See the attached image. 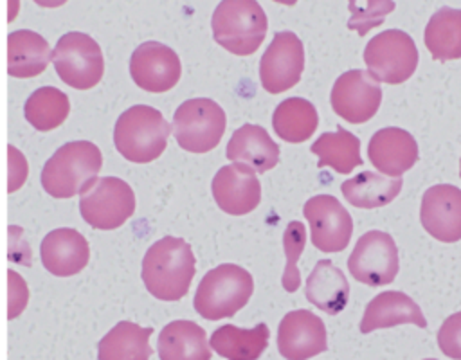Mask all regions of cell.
Here are the masks:
<instances>
[{
	"mask_svg": "<svg viewBox=\"0 0 461 360\" xmlns=\"http://www.w3.org/2000/svg\"><path fill=\"white\" fill-rule=\"evenodd\" d=\"M196 272L191 245L175 236L155 241L142 259V281L146 290L160 301H178L187 295Z\"/></svg>",
	"mask_w": 461,
	"mask_h": 360,
	"instance_id": "cell-1",
	"label": "cell"
},
{
	"mask_svg": "<svg viewBox=\"0 0 461 360\" xmlns=\"http://www.w3.org/2000/svg\"><path fill=\"white\" fill-rule=\"evenodd\" d=\"M101 149L90 140H72L54 151L41 171V187L54 198L83 193L101 171Z\"/></svg>",
	"mask_w": 461,
	"mask_h": 360,
	"instance_id": "cell-2",
	"label": "cell"
},
{
	"mask_svg": "<svg viewBox=\"0 0 461 360\" xmlns=\"http://www.w3.org/2000/svg\"><path fill=\"white\" fill-rule=\"evenodd\" d=\"M169 133L171 126L157 108L135 104L119 115L113 144L126 160L148 164L164 153Z\"/></svg>",
	"mask_w": 461,
	"mask_h": 360,
	"instance_id": "cell-3",
	"label": "cell"
},
{
	"mask_svg": "<svg viewBox=\"0 0 461 360\" xmlns=\"http://www.w3.org/2000/svg\"><path fill=\"white\" fill-rule=\"evenodd\" d=\"M212 38L236 56L254 54L268 31V20L256 0H223L211 20Z\"/></svg>",
	"mask_w": 461,
	"mask_h": 360,
	"instance_id": "cell-4",
	"label": "cell"
},
{
	"mask_svg": "<svg viewBox=\"0 0 461 360\" xmlns=\"http://www.w3.org/2000/svg\"><path fill=\"white\" fill-rule=\"evenodd\" d=\"M252 292V275L234 263H223L202 277L193 306L200 317L220 320L236 315L249 302Z\"/></svg>",
	"mask_w": 461,
	"mask_h": 360,
	"instance_id": "cell-5",
	"label": "cell"
},
{
	"mask_svg": "<svg viewBox=\"0 0 461 360\" xmlns=\"http://www.w3.org/2000/svg\"><path fill=\"white\" fill-rule=\"evenodd\" d=\"M225 126V112L216 101L194 97L176 108L171 130L182 149L189 153H207L220 144Z\"/></svg>",
	"mask_w": 461,
	"mask_h": 360,
	"instance_id": "cell-6",
	"label": "cell"
},
{
	"mask_svg": "<svg viewBox=\"0 0 461 360\" xmlns=\"http://www.w3.org/2000/svg\"><path fill=\"white\" fill-rule=\"evenodd\" d=\"M364 63L376 83L400 85L416 72L418 49L407 32L400 29L382 31L367 41Z\"/></svg>",
	"mask_w": 461,
	"mask_h": 360,
	"instance_id": "cell-7",
	"label": "cell"
},
{
	"mask_svg": "<svg viewBox=\"0 0 461 360\" xmlns=\"http://www.w3.org/2000/svg\"><path fill=\"white\" fill-rule=\"evenodd\" d=\"M50 61L63 83L76 90L94 88L104 72V59L99 43L85 32L63 34L52 54Z\"/></svg>",
	"mask_w": 461,
	"mask_h": 360,
	"instance_id": "cell-8",
	"label": "cell"
},
{
	"mask_svg": "<svg viewBox=\"0 0 461 360\" xmlns=\"http://www.w3.org/2000/svg\"><path fill=\"white\" fill-rule=\"evenodd\" d=\"M79 212L92 229L113 230L135 212L133 189L117 176L95 178L81 193Z\"/></svg>",
	"mask_w": 461,
	"mask_h": 360,
	"instance_id": "cell-9",
	"label": "cell"
},
{
	"mask_svg": "<svg viewBox=\"0 0 461 360\" xmlns=\"http://www.w3.org/2000/svg\"><path fill=\"white\" fill-rule=\"evenodd\" d=\"M351 275L367 286L391 284L400 270L398 248L391 234L367 230L362 234L348 257Z\"/></svg>",
	"mask_w": 461,
	"mask_h": 360,
	"instance_id": "cell-10",
	"label": "cell"
},
{
	"mask_svg": "<svg viewBox=\"0 0 461 360\" xmlns=\"http://www.w3.org/2000/svg\"><path fill=\"white\" fill-rule=\"evenodd\" d=\"M304 70V47L292 31L276 32L259 61V79L268 94L295 86Z\"/></svg>",
	"mask_w": 461,
	"mask_h": 360,
	"instance_id": "cell-11",
	"label": "cell"
},
{
	"mask_svg": "<svg viewBox=\"0 0 461 360\" xmlns=\"http://www.w3.org/2000/svg\"><path fill=\"white\" fill-rule=\"evenodd\" d=\"M303 214L310 223L312 243L322 252H342L351 239L353 220L331 194H317L304 202Z\"/></svg>",
	"mask_w": 461,
	"mask_h": 360,
	"instance_id": "cell-12",
	"label": "cell"
},
{
	"mask_svg": "<svg viewBox=\"0 0 461 360\" xmlns=\"http://www.w3.org/2000/svg\"><path fill=\"white\" fill-rule=\"evenodd\" d=\"M330 101L339 117L351 124H362L378 112L382 88L366 70L353 68L333 83Z\"/></svg>",
	"mask_w": 461,
	"mask_h": 360,
	"instance_id": "cell-13",
	"label": "cell"
},
{
	"mask_svg": "<svg viewBox=\"0 0 461 360\" xmlns=\"http://www.w3.org/2000/svg\"><path fill=\"white\" fill-rule=\"evenodd\" d=\"M130 76L139 88L162 94L180 81L182 63L171 47L158 41H144L130 58Z\"/></svg>",
	"mask_w": 461,
	"mask_h": 360,
	"instance_id": "cell-14",
	"label": "cell"
},
{
	"mask_svg": "<svg viewBox=\"0 0 461 360\" xmlns=\"http://www.w3.org/2000/svg\"><path fill=\"white\" fill-rule=\"evenodd\" d=\"M328 349L326 326L310 310L288 311L277 328V351L286 360H308Z\"/></svg>",
	"mask_w": 461,
	"mask_h": 360,
	"instance_id": "cell-15",
	"label": "cell"
},
{
	"mask_svg": "<svg viewBox=\"0 0 461 360\" xmlns=\"http://www.w3.org/2000/svg\"><path fill=\"white\" fill-rule=\"evenodd\" d=\"M211 191L216 205L230 216L249 214L261 202L259 178L252 167L238 162L218 169Z\"/></svg>",
	"mask_w": 461,
	"mask_h": 360,
	"instance_id": "cell-16",
	"label": "cell"
},
{
	"mask_svg": "<svg viewBox=\"0 0 461 360\" xmlns=\"http://www.w3.org/2000/svg\"><path fill=\"white\" fill-rule=\"evenodd\" d=\"M423 229L443 243L461 239V189L452 184H438L425 191L420 207Z\"/></svg>",
	"mask_w": 461,
	"mask_h": 360,
	"instance_id": "cell-17",
	"label": "cell"
},
{
	"mask_svg": "<svg viewBox=\"0 0 461 360\" xmlns=\"http://www.w3.org/2000/svg\"><path fill=\"white\" fill-rule=\"evenodd\" d=\"M41 265L56 277L79 274L90 259L88 241L76 229L61 227L50 230L40 245Z\"/></svg>",
	"mask_w": 461,
	"mask_h": 360,
	"instance_id": "cell-18",
	"label": "cell"
},
{
	"mask_svg": "<svg viewBox=\"0 0 461 360\" xmlns=\"http://www.w3.org/2000/svg\"><path fill=\"white\" fill-rule=\"evenodd\" d=\"M367 158L380 173L391 178H402L418 160V144L402 128H382L367 144Z\"/></svg>",
	"mask_w": 461,
	"mask_h": 360,
	"instance_id": "cell-19",
	"label": "cell"
},
{
	"mask_svg": "<svg viewBox=\"0 0 461 360\" xmlns=\"http://www.w3.org/2000/svg\"><path fill=\"white\" fill-rule=\"evenodd\" d=\"M400 324H414L425 328L427 320L421 313V308L407 293L387 290L367 302L360 320V331L371 333L375 329Z\"/></svg>",
	"mask_w": 461,
	"mask_h": 360,
	"instance_id": "cell-20",
	"label": "cell"
},
{
	"mask_svg": "<svg viewBox=\"0 0 461 360\" xmlns=\"http://www.w3.org/2000/svg\"><path fill=\"white\" fill-rule=\"evenodd\" d=\"M227 158L265 173L277 166L279 146L263 126L247 122L232 133L227 144Z\"/></svg>",
	"mask_w": 461,
	"mask_h": 360,
	"instance_id": "cell-21",
	"label": "cell"
},
{
	"mask_svg": "<svg viewBox=\"0 0 461 360\" xmlns=\"http://www.w3.org/2000/svg\"><path fill=\"white\" fill-rule=\"evenodd\" d=\"M160 360H211L205 329L193 320H173L158 333Z\"/></svg>",
	"mask_w": 461,
	"mask_h": 360,
	"instance_id": "cell-22",
	"label": "cell"
},
{
	"mask_svg": "<svg viewBox=\"0 0 461 360\" xmlns=\"http://www.w3.org/2000/svg\"><path fill=\"white\" fill-rule=\"evenodd\" d=\"M306 299L328 315L340 313L349 299V283L330 259H321L306 281Z\"/></svg>",
	"mask_w": 461,
	"mask_h": 360,
	"instance_id": "cell-23",
	"label": "cell"
},
{
	"mask_svg": "<svg viewBox=\"0 0 461 360\" xmlns=\"http://www.w3.org/2000/svg\"><path fill=\"white\" fill-rule=\"evenodd\" d=\"M49 41L29 29L7 36V72L13 77H36L50 61Z\"/></svg>",
	"mask_w": 461,
	"mask_h": 360,
	"instance_id": "cell-24",
	"label": "cell"
},
{
	"mask_svg": "<svg viewBox=\"0 0 461 360\" xmlns=\"http://www.w3.org/2000/svg\"><path fill=\"white\" fill-rule=\"evenodd\" d=\"M268 337L270 331L265 322L252 329L225 324L212 331L209 346L227 360H258L268 346Z\"/></svg>",
	"mask_w": 461,
	"mask_h": 360,
	"instance_id": "cell-25",
	"label": "cell"
},
{
	"mask_svg": "<svg viewBox=\"0 0 461 360\" xmlns=\"http://www.w3.org/2000/svg\"><path fill=\"white\" fill-rule=\"evenodd\" d=\"M153 328L130 320L117 322L97 344V360H149Z\"/></svg>",
	"mask_w": 461,
	"mask_h": 360,
	"instance_id": "cell-26",
	"label": "cell"
},
{
	"mask_svg": "<svg viewBox=\"0 0 461 360\" xmlns=\"http://www.w3.org/2000/svg\"><path fill=\"white\" fill-rule=\"evenodd\" d=\"M402 178H387L380 173L362 171L340 184L342 196L353 207L376 209L391 203L402 191Z\"/></svg>",
	"mask_w": 461,
	"mask_h": 360,
	"instance_id": "cell-27",
	"label": "cell"
},
{
	"mask_svg": "<svg viewBox=\"0 0 461 360\" xmlns=\"http://www.w3.org/2000/svg\"><path fill=\"white\" fill-rule=\"evenodd\" d=\"M423 41L430 56L438 61L461 58V9L439 7L429 20Z\"/></svg>",
	"mask_w": 461,
	"mask_h": 360,
	"instance_id": "cell-28",
	"label": "cell"
},
{
	"mask_svg": "<svg viewBox=\"0 0 461 360\" xmlns=\"http://www.w3.org/2000/svg\"><path fill=\"white\" fill-rule=\"evenodd\" d=\"M319 115L315 106L303 97H288L281 101L272 115L274 131L290 144L308 140L317 130Z\"/></svg>",
	"mask_w": 461,
	"mask_h": 360,
	"instance_id": "cell-29",
	"label": "cell"
},
{
	"mask_svg": "<svg viewBox=\"0 0 461 360\" xmlns=\"http://www.w3.org/2000/svg\"><path fill=\"white\" fill-rule=\"evenodd\" d=\"M310 149L319 157V167L330 166L340 175H348L353 171V167L362 164L358 137L340 126L337 131L322 133Z\"/></svg>",
	"mask_w": 461,
	"mask_h": 360,
	"instance_id": "cell-30",
	"label": "cell"
},
{
	"mask_svg": "<svg viewBox=\"0 0 461 360\" xmlns=\"http://www.w3.org/2000/svg\"><path fill=\"white\" fill-rule=\"evenodd\" d=\"M25 119L38 131H50L61 126L70 113V101L56 86H41L29 95L23 106Z\"/></svg>",
	"mask_w": 461,
	"mask_h": 360,
	"instance_id": "cell-31",
	"label": "cell"
},
{
	"mask_svg": "<svg viewBox=\"0 0 461 360\" xmlns=\"http://www.w3.org/2000/svg\"><path fill=\"white\" fill-rule=\"evenodd\" d=\"M306 245V227L294 220L286 225L283 234V250L286 256V266L283 274V288L286 292H295L301 286V272L297 268V261L304 250Z\"/></svg>",
	"mask_w": 461,
	"mask_h": 360,
	"instance_id": "cell-32",
	"label": "cell"
},
{
	"mask_svg": "<svg viewBox=\"0 0 461 360\" xmlns=\"http://www.w3.org/2000/svg\"><path fill=\"white\" fill-rule=\"evenodd\" d=\"M394 9V2L382 0V2H349L351 18L348 22V27L357 31L360 36H364L369 29L380 25L385 16Z\"/></svg>",
	"mask_w": 461,
	"mask_h": 360,
	"instance_id": "cell-33",
	"label": "cell"
},
{
	"mask_svg": "<svg viewBox=\"0 0 461 360\" xmlns=\"http://www.w3.org/2000/svg\"><path fill=\"white\" fill-rule=\"evenodd\" d=\"M436 338L445 356L461 360V311H456L443 320Z\"/></svg>",
	"mask_w": 461,
	"mask_h": 360,
	"instance_id": "cell-34",
	"label": "cell"
},
{
	"mask_svg": "<svg viewBox=\"0 0 461 360\" xmlns=\"http://www.w3.org/2000/svg\"><path fill=\"white\" fill-rule=\"evenodd\" d=\"M7 283H9V297H7V317L13 320L16 319L23 308L27 306V299H29V290L25 281L20 277V274H16L14 270H7Z\"/></svg>",
	"mask_w": 461,
	"mask_h": 360,
	"instance_id": "cell-35",
	"label": "cell"
},
{
	"mask_svg": "<svg viewBox=\"0 0 461 360\" xmlns=\"http://www.w3.org/2000/svg\"><path fill=\"white\" fill-rule=\"evenodd\" d=\"M7 164H9V176H7V191H18L25 178H27V160L20 149L14 146H7Z\"/></svg>",
	"mask_w": 461,
	"mask_h": 360,
	"instance_id": "cell-36",
	"label": "cell"
},
{
	"mask_svg": "<svg viewBox=\"0 0 461 360\" xmlns=\"http://www.w3.org/2000/svg\"><path fill=\"white\" fill-rule=\"evenodd\" d=\"M459 175H461V160H459Z\"/></svg>",
	"mask_w": 461,
	"mask_h": 360,
	"instance_id": "cell-37",
	"label": "cell"
},
{
	"mask_svg": "<svg viewBox=\"0 0 461 360\" xmlns=\"http://www.w3.org/2000/svg\"><path fill=\"white\" fill-rule=\"evenodd\" d=\"M425 360H436V358H425Z\"/></svg>",
	"mask_w": 461,
	"mask_h": 360,
	"instance_id": "cell-38",
	"label": "cell"
}]
</instances>
